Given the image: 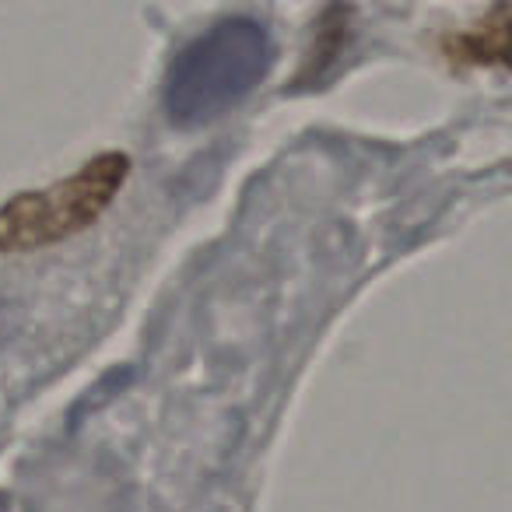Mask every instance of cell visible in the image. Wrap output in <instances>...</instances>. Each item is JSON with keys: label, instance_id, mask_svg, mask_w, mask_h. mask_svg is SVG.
<instances>
[{"label": "cell", "instance_id": "cell-1", "mask_svg": "<svg viewBox=\"0 0 512 512\" xmlns=\"http://www.w3.org/2000/svg\"><path fill=\"white\" fill-rule=\"evenodd\" d=\"M274 64L271 32L256 18L232 15L214 22L172 57L162 102L176 127H204L239 106Z\"/></svg>", "mask_w": 512, "mask_h": 512}, {"label": "cell", "instance_id": "cell-2", "mask_svg": "<svg viewBox=\"0 0 512 512\" xmlns=\"http://www.w3.org/2000/svg\"><path fill=\"white\" fill-rule=\"evenodd\" d=\"M127 172L130 158L106 151L81 165L67 183L11 197L8 204H0V249L22 253V249H39L78 235L113 204Z\"/></svg>", "mask_w": 512, "mask_h": 512}]
</instances>
